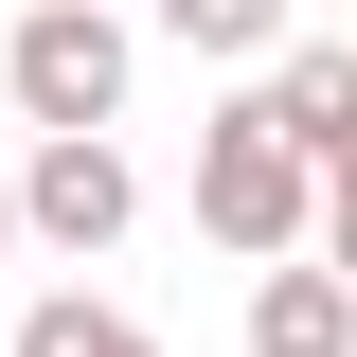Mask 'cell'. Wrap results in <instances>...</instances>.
<instances>
[{
  "label": "cell",
  "instance_id": "6da1fadb",
  "mask_svg": "<svg viewBox=\"0 0 357 357\" xmlns=\"http://www.w3.org/2000/svg\"><path fill=\"white\" fill-rule=\"evenodd\" d=\"M178 197H197V232H215L232 268H286V250H321V143L286 126L268 89L197 126V178H178Z\"/></svg>",
  "mask_w": 357,
  "mask_h": 357
},
{
  "label": "cell",
  "instance_id": "7a4b0ae2",
  "mask_svg": "<svg viewBox=\"0 0 357 357\" xmlns=\"http://www.w3.org/2000/svg\"><path fill=\"white\" fill-rule=\"evenodd\" d=\"M126 72H143V36L107 0H18V36H0L18 126H126Z\"/></svg>",
  "mask_w": 357,
  "mask_h": 357
},
{
  "label": "cell",
  "instance_id": "3957f363",
  "mask_svg": "<svg viewBox=\"0 0 357 357\" xmlns=\"http://www.w3.org/2000/svg\"><path fill=\"white\" fill-rule=\"evenodd\" d=\"M126 215H143L126 143H107V126H36V161H18V232H36V250H126Z\"/></svg>",
  "mask_w": 357,
  "mask_h": 357
},
{
  "label": "cell",
  "instance_id": "277c9868",
  "mask_svg": "<svg viewBox=\"0 0 357 357\" xmlns=\"http://www.w3.org/2000/svg\"><path fill=\"white\" fill-rule=\"evenodd\" d=\"M250 357H357V268H268L250 286Z\"/></svg>",
  "mask_w": 357,
  "mask_h": 357
},
{
  "label": "cell",
  "instance_id": "5b68a950",
  "mask_svg": "<svg viewBox=\"0 0 357 357\" xmlns=\"http://www.w3.org/2000/svg\"><path fill=\"white\" fill-rule=\"evenodd\" d=\"M268 107H286V126H304L321 161H340V143H357V36H304L286 72H268Z\"/></svg>",
  "mask_w": 357,
  "mask_h": 357
},
{
  "label": "cell",
  "instance_id": "8992f818",
  "mask_svg": "<svg viewBox=\"0 0 357 357\" xmlns=\"http://www.w3.org/2000/svg\"><path fill=\"white\" fill-rule=\"evenodd\" d=\"M18 357H161L126 304H89V286H54V304H18Z\"/></svg>",
  "mask_w": 357,
  "mask_h": 357
},
{
  "label": "cell",
  "instance_id": "52a82bcc",
  "mask_svg": "<svg viewBox=\"0 0 357 357\" xmlns=\"http://www.w3.org/2000/svg\"><path fill=\"white\" fill-rule=\"evenodd\" d=\"M304 18V0H161V36H197V54H268Z\"/></svg>",
  "mask_w": 357,
  "mask_h": 357
},
{
  "label": "cell",
  "instance_id": "ba28073f",
  "mask_svg": "<svg viewBox=\"0 0 357 357\" xmlns=\"http://www.w3.org/2000/svg\"><path fill=\"white\" fill-rule=\"evenodd\" d=\"M321 268H357V143L321 161Z\"/></svg>",
  "mask_w": 357,
  "mask_h": 357
},
{
  "label": "cell",
  "instance_id": "9c48e42d",
  "mask_svg": "<svg viewBox=\"0 0 357 357\" xmlns=\"http://www.w3.org/2000/svg\"><path fill=\"white\" fill-rule=\"evenodd\" d=\"M0 250H18V178H0Z\"/></svg>",
  "mask_w": 357,
  "mask_h": 357
}]
</instances>
